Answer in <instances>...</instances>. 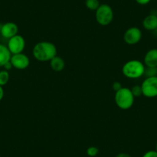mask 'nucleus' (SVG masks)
I'll list each match as a JSON object with an SVG mask.
<instances>
[{
    "mask_svg": "<svg viewBox=\"0 0 157 157\" xmlns=\"http://www.w3.org/2000/svg\"><path fill=\"white\" fill-rule=\"evenodd\" d=\"M142 31L138 27L129 28L124 33L123 39L126 44L135 45L140 43L142 39Z\"/></svg>",
    "mask_w": 157,
    "mask_h": 157,
    "instance_id": "obj_7",
    "label": "nucleus"
},
{
    "mask_svg": "<svg viewBox=\"0 0 157 157\" xmlns=\"http://www.w3.org/2000/svg\"><path fill=\"white\" fill-rule=\"evenodd\" d=\"M7 47H8L9 50L11 52L12 55L21 53V52H23L25 47V39L20 35H16L11 39H9Z\"/></svg>",
    "mask_w": 157,
    "mask_h": 157,
    "instance_id": "obj_6",
    "label": "nucleus"
},
{
    "mask_svg": "<svg viewBox=\"0 0 157 157\" xmlns=\"http://www.w3.org/2000/svg\"><path fill=\"white\" fill-rule=\"evenodd\" d=\"M155 14H156V15H157V9H156V13H155Z\"/></svg>",
    "mask_w": 157,
    "mask_h": 157,
    "instance_id": "obj_26",
    "label": "nucleus"
},
{
    "mask_svg": "<svg viewBox=\"0 0 157 157\" xmlns=\"http://www.w3.org/2000/svg\"><path fill=\"white\" fill-rule=\"evenodd\" d=\"M143 95L147 98L157 96V76L148 77L141 84Z\"/></svg>",
    "mask_w": 157,
    "mask_h": 157,
    "instance_id": "obj_5",
    "label": "nucleus"
},
{
    "mask_svg": "<svg viewBox=\"0 0 157 157\" xmlns=\"http://www.w3.org/2000/svg\"><path fill=\"white\" fill-rule=\"evenodd\" d=\"M10 80V73L9 71L6 70H1L0 71V86H4L8 83Z\"/></svg>",
    "mask_w": 157,
    "mask_h": 157,
    "instance_id": "obj_14",
    "label": "nucleus"
},
{
    "mask_svg": "<svg viewBox=\"0 0 157 157\" xmlns=\"http://www.w3.org/2000/svg\"><path fill=\"white\" fill-rule=\"evenodd\" d=\"M131 92H132V95L134 97H140L143 95V91H142L141 85H136L131 89Z\"/></svg>",
    "mask_w": 157,
    "mask_h": 157,
    "instance_id": "obj_17",
    "label": "nucleus"
},
{
    "mask_svg": "<svg viewBox=\"0 0 157 157\" xmlns=\"http://www.w3.org/2000/svg\"><path fill=\"white\" fill-rule=\"evenodd\" d=\"M144 75L148 77L157 76V67H146L145 69Z\"/></svg>",
    "mask_w": 157,
    "mask_h": 157,
    "instance_id": "obj_16",
    "label": "nucleus"
},
{
    "mask_svg": "<svg viewBox=\"0 0 157 157\" xmlns=\"http://www.w3.org/2000/svg\"><path fill=\"white\" fill-rule=\"evenodd\" d=\"M0 157H1V156H0Z\"/></svg>",
    "mask_w": 157,
    "mask_h": 157,
    "instance_id": "obj_27",
    "label": "nucleus"
},
{
    "mask_svg": "<svg viewBox=\"0 0 157 157\" xmlns=\"http://www.w3.org/2000/svg\"><path fill=\"white\" fill-rule=\"evenodd\" d=\"M116 157H132L129 154L126 153V152H120V153L117 154Z\"/></svg>",
    "mask_w": 157,
    "mask_h": 157,
    "instance_id": "obj_23",
    "label": "nucleus"
},
{
    "mask_svg": "<svg viewBox=\"0 0 157 157\" xmlns=\"http://www.w3.org/2000/svg\"><path fill=\"white\" fill-rule=\"evenodd\" d=\"M4 97V90L2 86H0V101L2 100Z\"/></svg>",
    "mask_w": 157,
    "mask_h": 157,
    "instance_id": "obj_24",
    "label": "nucleus"
},
{
    "mask_svg": "<svg viewBox=\"0 0 157 157\" xmlns=\"http://www.w3.org/2000/svg\"><path fill=\"white\" fill-rule=\"evenodd\" d=\"M113 10L108 4H100L96 10V19L98 23L102 26L109 25L113 19Z\"/></svg>",
    "mask_w": 157,
    "mask_h": 157,
    "instance_id": "obj_4",
    "label": "nucleus"
},
{
    "mask_svg": "<svg viewBox=\"0 0 157 157\" xmlns=\"http://www.w3.org/2000/svg\"><path fill=\"white\" fill-rule=\"evenodd\" d=\"M143 157H157V151L156 150H149L145 152Z\"/></svg>",
    "mask_w": 157,
    "mask_h": 157,
    "instance_id": "obj_19",
    "label": "nucleus"
},
{
    "mask_svg": "<svg viewBox=\"0 0 157 157\" xmlns=\"http://www.w3.org/2000/svg\"><path fill=\"white\" fill-rule=\"evenodd\" d=\"M123 87H122V84L120 83V82H113V90H114L115 92H117L119 91V90H120V89H122Z\"/></svg>",
    "mask_w": 157,
    "mask_h": 157,
    "instance_id": "obj_20",
    "label": "nucleus"
},
{
    "mask_svg": "<svg viewBox=\"0 0 157 157\" xmlns=\"http://www.w3.org/2000/svg\"><path fill=\"white\" fill-rule=\"evenodd\" d=\"M136 2H137L138 4L141 6H145V5H147L150 2L151 0H135Z\"/></svg>",
    "mask_w": 157,
    "mask_h": 157,
    "instance_id": "obj_21",
    "label": "nucleus"
},
{
    "mask_svg": "<svg viewBox=\"0 0 157 157\" xmlns=\"http://www.w3.org/2000/svg\"><path fill=\"white\" fill-rule=\"evenodd\" d=\"M50 66L55 72H61L65 68V62L63 58L59 56H55L50 60Z\"/></svg>",
    "mask_w": 157,
    "mask_h": 157,
    "instance_id": "obj_13",
    "label": "nucleus"
},
{
    "mask_svg": "<svg viewBox=\"0 0 157 157\" xmlns=\"http://www.w3.org/2000/svg\"><path fill=\"white\" fill-rule=\"evenodd\" d=\"M144 65L146 67H157V49H152L146 52Z\"/></svg>",
    "mask_w": 157,
    "mask_h": 157,
    "instance_id": "obj_10",
    "label": "nucleus"
},
{
    "mask_svg": "<svg viewBox=\"0 0 157 157\" xmlns=\"http://www.w3.org/2000/svg\"><path fill=\"white\" fill-rule=\"evenodd\" d=\"M144 63L137 59H132L126 62L123 66L122 72L123 75L129 78H138L144 75Z\"/></svg>",
    "mask_w": 157,
    "mask_h": 157,
    "instance_id": "obj_2",
    "label": "nucleus"
},
{
    "mask_svg": "<svg viewBox=\"0 0 157 157\" xmlns=\"http://www.w3.org/2000/svg\"><path fill=\"white\" fill-rule=\"evenodd\" d=\"M10 62H11L13 68L19 69V70L25 69L26 68H28V66L30 64L29 58L22 52L12 55Z\"/></svg>",
    "mask_w": 157,
    "mask_h": 157,
    "instance_id": "obj_8",
    "label": "nucleus"
},
{
    "mask_svg": "<svg viewBox=\"0 0 157 157\" xmlns=\"http://www.w3.org/2000/svg\"><path fill=\"white\" fill-rule=\"evenodd\" d=\"M143 25L148 31H155L157 29V15L149 14L144 18Z\"/></svg>",
    "mask_w": 157,
    "mask_h": 157,
    "instance_id": "obj_11",
    "label": "nucleus"
},
{
    "mask_svg": "<svg viewBox=\"0 0 157 157\" xmlns=\"http://www.w3.org/2000/svg\"><path fill=\"white\" fill-rule=\"evenodd\" d=\"M100 6L99 0H86V6L92 11H96Z\"/></svg>",
    "mask_w": 157,
    "mask_h": 157,
    "instance_id": "obj_15",
    "label": "nucleus"
},
{
    "mask_svg": "<svg viewBox=\"0 0 157 157\" xmlns=\"http://www.w3.org/2000/svg\"><path fill=\"white\" fill-rule=\"evenodd\" d=\"M19 28L15 22H8L1 25L0 34L5 39H11L12 37L18 34Z\"/></svg>",
    "mask_w": 157,
    "mask_h": 157,
    "instance_id": "obj_9",
    "label": "nucleus"
},
{
    "mask_svg": "<svg viewBox=\"0 0 157 157\" xmlns=\"http://www.w3.org/2000/svg\"><path fill=\"white\" fill-rule=\"evenodd\" d=\"M135 97L132 95L131 90L123 87L115 94V102L117 106L123 110L130 109L134 103Z\"/></svg>",
    "mask_w": 157,
    "mask_h": 157,
    "instance_id": "obj_3",
    "label": "nucleus"
},
{
    "mask_svg": "<svg viewBox=\"0 0 157 157\" xmlns=\"http://www.w3.org/2000/svg\"><path fill=\"white\" fill-rule=\"evenodd\" d=\"M57 49L53 43L50 42H39L36 43L33 49L34 58L39 62L50 61L52 58L56 56Z\"/></svg>",
    "mask_w": 157,
    "mask_h": 157,
    "instance_id": "obj_1",
    "label": "nucleus"
},
{
    "mask_svg": "<svg viewBox=\"0 0 157 157\" xmlns=\"http://www.w3.org/2000/svg\"><path fill=\"white\" fill-rule=\"evenodd\" d=\"M155 150L157 151V143H156V149H155Z\"/></svg>",
    "mask_w": 157,
    "mask_h": 157,
    "instance_id": "obj_25",
    "label": "nucleus"
},
{
    "mask_svg": "<svg viewBox=\"0 0 157 157\" xmlns=\"http://www.w3.org/2000/svg\"><path fill=\"white\" fill-rule=\"evenodd\" d=\"M86 153L89 156L95 157L99 154V149L96 146H90L87 149Z\"/></svg>",
    "mask_w": 157,
    "mask_h": 157,
    "instance_id": "obj_18",
    "label": "nucleus"
},
{
    "mask_svg": "<svg viewBox=\"0 0 157 157\" xmlns=\"http://www.w3.org/2000/svg\"><path fill=\"white\" fill-rule=\"evenodd\" d=\"M12 54L8 47L0 43V67H3L4 65L10 61Z\"/></svg>",
    "mask_w": 157,
    "mask_h": 157,
    "instance_id": "obj_12",
    "label": "nucleus"
},
{
    "mask_svg": "<svg viewBox=\"0 0 157 157\" xmlns=\"http://www.w3.org/2000/svg\"><path fill=\"white\" fill-rule=\"evenodd\" d=\"M3 67H4V69H5V70L9 71V70H10L12 68H13V65H12L11 62L10 61V62H8V63H6V64L4 65Z\"/></svg>",
    "mask_w": 157,
    "mask_h": 157,
    "instance_id": "obj_22",
    "label": "nucleus"
}]
</instances>
